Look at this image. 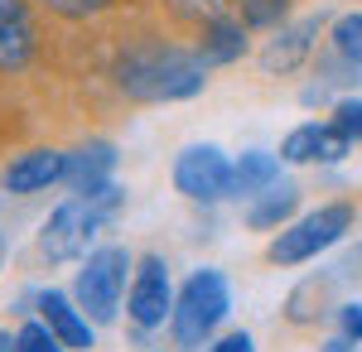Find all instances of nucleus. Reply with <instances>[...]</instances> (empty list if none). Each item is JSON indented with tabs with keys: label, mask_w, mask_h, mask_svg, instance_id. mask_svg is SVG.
<instances>
[{
	"label": "nucleus",
	"mask_w": 362,
	"mask_h": 352,
	"mask_svg": "<svg viewBox=\"0 0 362 352\" xmlns=\"http://www.w3.org/2000/svg\"><path fill=\"white\" fill-rule=\"evenodd\" d=\"M203 82H208L203 54L174 44H136L116 58V87L131 102H184L203 92Z\"/></svg>",
	"instance_id": "nucleus-1"
},
{
	"label": "nucleus",
	"mask_w": 362,
	"mask_h": 352,
	"mask_svg": "<svg viewBox=\"0 0 362 352\" xmlns=\"http://www.w3.org/2000/svg\"><path fill=\"white\" fill-rule=\"evenodd\" d=\"M126 208V189L121 184H102V189H83L73 193V198H63L49 222L39 227V256L49 261V266H68V261H83L92 242H97V232L121 217Z\"/></svg>",
	"instance_id": "nucleus-2"
},
{
	"label": "nucleus",
	"mask_w": 362,
	"mask_h": 352,
	"mask_svg": "<svg viewBox=\"0 0 362 352\" xmlns=\"http://www.w3.org/2000/svg\"><path fill=\"white\" fill-rule=\"evenodd\" d=\"M232 309V290H227L223 271H194L184 280V290L174 299V314H169V328H174V343L179 348H203L213 338V328L227 319Z\"/></svg>",
	"instance_id": "nucleus-3"
},
{
	"label": "nucleus",
	"mask_w": 362,
	"mask_h": 352,
	"mask_svg": "<svg viewBox=\"0 0 362 352\" xmlns=\"http://www.w3.org/2000/svg\"><path fill=\"white\" fill-rule=\"evenodd\" d=\"M348 227H353V208H348V203H324V208H314L309 217L280 227V237L266 246V261H271V266H305L319 251H329V246L343 242Z\"/></svg>",
	"instance_id": "nucleus-4"
},
{
	"label": "nucleus",
	"mask_w": 362,
	"mask_h": 352,
	"mask_svg": "<svg viewBox=\"0 0 362 352\" xmlns=\"http://www.w3.org/2000/svg\"><path fill=\"white\" fill-rule=\"evenodd\" d=\"M126 271H131V256L121 246H97L83 256V271L73 280V299L92 324H112L121 295H126Z\"/></svg>",
	"instance_id": "nucleus-5"
},
{
	"label": "nucleus",
	"mask_w": 362,
	"mask_h": 352,
	"mask_svg": "<svg viewBox=\"0 0 362 352\" xmlns=\"http://www.w3.org/2000/svg\"><path fill=\"white\" fill-rule=\"evenodd\" d=\"M174 189L189 203H223L232 193V160L218 145H189L174 160Z\"/></svg>",
	"instance_id": "nucleus-6"
},
{
	"label": "nucleus",
	"mask_w": 362,
	"mask_h": 352,
	"mask_svg": "<svg viewBox=\"0 0 362 352\" xmlns=\"http://www.w3.org/2000/svg\"><path fill=\"white\" fill-rule=\"evenodd\" d=\"M131 324L136 328H160L174 314V290H169V266L160 256H140L131 275Z\"/></svg>",
	"instance_id": "nucleus-7"
},
{
	"label": "nucleus",
	"mask_w": 362,
	"mask_h": 352,
	"mask_svg": "<svg viewBox=\"0 0 362 352\" xmlns=\"http://www.w3.org/2000/svg\"><path fill=\"white\" fill-rule=\"evenodd\" d=\"M348 150H353V140L343 136L334 121H329V126L305 121V126H295V131L285 136L280 160H290V164H334V160H343Z\"/></svg>",
	"instance_id": "nucleus-8"
},
{
	"label": "nucleus",
	"mask_w": 362,
	"mask_h": 352,
	"mask_svg": "<svg viewBox=\"0 0 362 352\" xmlns=\"http://www.w3.org/2000/svg\"><path fill=\"white\" fill-rule=\"evenodd\" d=\"M68 174V155L63 150H25V155H15V160L5 164V174H0V189L5 193H39L58 184Z\"/></svg>",
	"instance_id": "nucleus-9"
},
{
	"label": "nucleus",
	"mask_w": 362,
	"mask_h": 352,
	"mask_svg": "<svg viewBox=\"0 0 362 352\" xmlns=\"http://www.w3.org/2000/svg\"><path fill=\"white\" fill-rule=\"evenodd\" d=\"M319 29H324V15H309V20H300V25H280L276 39L261 49V68H266V73H295V68L314 54Z\"/></svg>",
	"instance_id": "nucleus-10"
},
{
	"label": "nucleus",
	"mask_w": 362,
	"mask_h": 352,
	"mask_svg": "<svg viewBox=\"0 0 362 352\" xmlns=\"http://www.w3.org/2000/svg\"><path fill=\"white\" fill-rule=\"evenodd\" d=\"M29 58H34V20L25 0H0V68L20 73Z\"/></svg>",
	"instance_id": "nucleus-11"
},
{
	"label": "nucleus",
	"mask_w": 362,
	"mask_h": 352,
	"mask_svg": "<svg viewBox=\"0 0 362 352\" xmlns=\"http://www.w3.org/2000/svg\"><path fill=\"white\" fill-rule=\"evenodd\" d=\"M39 314H44V324L63 338V348H78V352L92 348V319L78 309V299L58 295V290H44V295H39Z\"/></svg>",
	"instance_id": "nucleus-12"
},
{
	"label": "nucleus",
	"mask_w": 362,
	"mask_h": 352,
	"mask_svg": "<svg viewBox=\"0 0 362 352\" xmlns=\"http://www.w3.org/2000/svg\"><path fill=\"white\" fill-rule=\"evenodd\" d=\"M116 174V145L112 140H87L78 145L73 155H68V189L83 193V189H102V184H112Z\"/></svg>",
	"instance_id": "nucleus-13"
},
{
	"label": "nucleus",
	"mask_w": 362,
	"mask_h": 352,
	"mask_svg": "<svg viewBox=\"0 0 362 352\" xmlns=\"http://www.w3.org/2000/svg\"><path fill=\"white\" fill-rule=\"evenodd\" d=\"M343 285L334 271H319L309 275V280H300L295 290H290V299H285V319L290 324H319L324 314H329V304H334V290Z\"/></svg>",
	"instance_id": "nucleus-14"
},
{
	"label": "nucleus",
	"mask_w": 362,
	"mask_h": 352,
	"mask_svg": "<svg viewBox=\"0 0 362 352\" xmlns=\"http://www.w3.org/2000/svg\"><path fill=\"white\" fill-rule=\"evenodd\" d=\"M300 208V189L295 184H271L266 193H256V203L247 208V222L256 232H271V227H285Z\"/></svg>",
	"instance_id": "nucleus-15"
},
{
	"label": "nucleus",
	"mask_w": 362,
	"mask_h": 352,
	"mask_svg": "<svg viewBox=\"0 0 362 352\" xmlns=\"http://www.w3.org/2000/svg\"><path fill=\"white\" fill-rule=\"evenodd\" d=\"M271 184H280V160H276V155H266V150H247L242 160L232 164V193L256 198V193H266Z\"/></svg>",
	"instance_id": "nucleus-16"
},
{
	"label": "nucleus",
	"mask_w": 362,
	"mask_h": 352,
	"mask_svg": "<svg viewBox=\"0 0 362 352\" xmlns=\"http://www.w3.org/2000/svg\"><path fill=\"white\" fill-rule=\"evenodd\" d=\"M242 49H247L242 25H232V20L208 25V39H203V63H232V58H242Z\"/></svg>",
	"instance_id": "nucleus-17"
},
{
	"label": "nucleus",
	"mask_w": 362,
	"mask_h": 352,
	"mask_svg": "<svg viewBox=\"0 0 362 352\" xmlns=\"http://www.w3.org/2000/svg\"><path fill=\"white\" fill-rule=\"evenodd\" d=\"M334 58L343 68H353V73L362 68V10L334 20Z\"/></svg>",
	"instance_id": "nucleus-18"
},
{
	"label": "nucleus",
	"mask_w": 362,
	"mask_h": 352,
	"mask_svg": "<svg viewBox=\"0 0 362 352\" xmlns=\"http://www.w3.org/2000/svg\"><path fill=\"white\" fill-rule=\"evenodd\" d=\"M15 343H20V352H63V338H58L44 319H39V324H25L15 333Z\"/></svg>",
	"instance_id": "nucleus-19"
},
{
	"label": "nucleus",
	"mask_w": 362,
	"mask_h": 352,
	"mask_svg": "<svg viewBox=\"0 0 362 352\" xmlns=\"http://www.w3.org/2000/svg\"><path fill=\"white\" fill-rule=\"evenodd\" d=\"M290 15V0H247L242 5V25H280Z\"/></svg>",
	"instance_id": "nucleus-20"
},
{
	"label": "nucleus",
	"mask_w": 362,
	"mask_h": 352,
	"mask_svg": "<svg viewBox=\"0 0 362 352\" xmlns=\"http://www.w3.org/2000/svg\"><path fill=\"white\" fill-rule=\"evenodd\" d=\"M334 126L353 140V145H362V97H343V102H338L334 107Z\"/></svg>",
	"instance_id": "nucleus-21"
},
{
	"label": "nucleus",
	"mask_w": 362,
	"mask_h": 352,
	"mask_svg": "<svg viewBox=\"0 0 362 352\" xmlns=\"http://www.w3.org/2000/svg\"><path fill=\"white\" fill-rule=\"evenodd\" d=\"M49 15H63V20H87L97 10H107V0H39Z\"/></svg>",
	"instance_id": "nucleus-22"
},
{
	"label": "nucleus",
	"mask_w": 362,
	"mask_h": 352,
	"mask_svg": "<svg viewBox=\"0 0 362 352\" xmlns=\"http://www.w3.org/2000/svg\"><path fill=\"white\" fill-rule=\"evenodd\" d=\"M338 324H343V338L362 343V304H343L338 309Z\"/></svg>",
	"instance_id": "nucleus-23"
},
{
	"label": "nucleus",
	"mask_w": 362,
	"mask_h": 352,
	"mask_svg": "<svg viewBox=\"0 0 362 352\" xmlns=\"http://www.w3.org/2000/svg\"><path fill=\"white\" fill-rule=\"evenodd\" d=\"M334 275L343 280V285H348V280H362V246H358V251H348V256L338 261V266H334Z\"/></svg>",
	"instance_id": "nucleus-24"
},
{
	"label": "nucleus",
	"mask_w": 362,
	"mask_h": 352,
	"mask_svg": "<svg viewBox=\"0 0 362 352\" xmlns=\"http://www.w3.org/2000/svg\"><path fill=\"white\" fill-rule=\"evenodd\" d=\"M208 352H256V343H251V333H227L223 343H213Z\"/></svg>",
	"instance_id": "nucleus-25"
},
{
	"label": "nucleus",
	"mask_w": 362,
	"mask_h": 352,
	"mask_svg": "<svg viewBox=\"0 0 362 352\" xmlns=\"http://www.w3.org/2000/svg\"><path fill=\"white\" fill-rule=\"evenodd\" d=\"M319 352H353V338H334V343H324Z\"/></svg>",
	"instance_id": "nucleus-26"
},
{
	"label": "nucleus",
	"mask_w": 362,
	"mask_h": 352,
	"mask_svg": "<svg viewBox=\"0 0 362 352\" xmlns=\"http://www.w3.org/2000/svg\"><path fill=\"white\" fill-rule=\"evenodd\" d=\"M0 352H20V343H15L10 333H0Z\"/></svg>",
	"instance_id": "nucleus-27"
},
{
	"label": "nucleus",
	"mask_w": 362,
	"mask_h": 352,
	"mask_svg": "<svg viewBox=\"0 0 362 352\" xmlns=\"http://www.w3.org/2000/svg\"><path fill=\"white\" fill-rule=\"evenodd\" d=\"M0 266H5V237H0Z\"/></svg>",
	"instance_id": "nucleus-28"
}]
</instances>
